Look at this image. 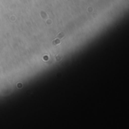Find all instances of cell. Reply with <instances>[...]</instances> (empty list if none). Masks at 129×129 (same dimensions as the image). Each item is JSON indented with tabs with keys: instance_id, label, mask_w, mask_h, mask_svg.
<instances>
[{
	"instance_id": "cell-1",
	"label": "cell",
	"mask_w": 129,
	"mask_h": 129,
	"mask_svg": "<svg viewBox=\"0 0 129 129\" xmlns=\"http://www.w3.org/2000/svg\"><path fill=\"white\" fill-rule=\"evenodd\" d=\"M60 43V39H58V38H56L54 40H53L52 42V44L54 45H59Z\"/></svg>"
},
{
	"instance_id": "cell-2",
	"label": "cell",
	"mask_w": 129,
	"mask_h": 129,
	"mask_svg": "<svg viewBox=\"0 0 129 129\" xmlns=\"http://www.w3.org/2000/svg\"><path fill=\"white\" fill-rule=\"evenodd\" d=\"M63 36H64V34H63V33H60V34L58 35V36H57V38H58V39H62V38H63Z\"/></svg>"
}]
</instances>
